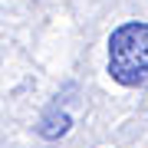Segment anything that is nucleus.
I'll use <instances>...</instances> for the list:
<instances>
[{"instance_id": "nucleus-1", "label": "nucleus", "mask_w": 148, "mask_h": 148, "mask_svg": "<svg viewBox=\"0 0 148 148\" xmlns=\"http://www.w3.org/2000/svg\"><path fill=\"white\" fill-rule=\"evenodd\" d=\"M109 76L125 89L148 82V23L128 20L109 36Z\"/></svg>"}, {"instance_id": "nucleus-2", "label": "nucleus", "mask_w": 148, "mask_h": 148, "mask_svg": "<svg viewBox=\"0 0 148 148\" xmlns=\"http://www.w3.org/2000/svg\"><path fill=\"white\" fill-rule=\"evenodd\" d=\"M69 128H73V119H69L66 112H49V115L40 119L36 132H40V138H46V142H56V138H63Z\"/></svg>"}]
</instances>
